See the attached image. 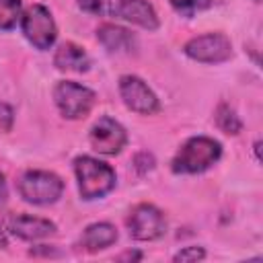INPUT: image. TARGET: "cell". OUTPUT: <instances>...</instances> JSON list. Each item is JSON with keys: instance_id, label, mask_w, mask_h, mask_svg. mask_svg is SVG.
<instances>
[{"instance_id": "3", "label": "cell", "mask_w": 263, "mask_h": 263, "mask_svg": "<svg viewBox=\"0 0 263 263\" xmlns=\"http://www.w3.org/2000/svg\"><path fill=\"white\" fill-rule=\"evenodd\" d=\"M74 175L78 181V193L86 201L105 197L115 189L117 181L113 166L92 156H78L74 160Z\"/></svg>"}, {"instance_id": "22", "label": "cell", "mask_w": 263, "mask_h": 263, "mask_svg": "<svg viewBox=\"0 0 263 263\" xmlns=\"http://www.w3.org/2000/svg\"><path fill=\"white\" fill-rule=\"evenodd\" d=\"M117 259H119V261H125V259H132V261L136 259V261H138V259H142V253H138V251H136V253H132V251H125V253H123V255H119Z\"/></svg>"}, {"instance_id": "11", "label": "cell", "mask_w": 263, "mask_h": 263, "mask_svg": "<svg viewBox=\"0 0 263 263\" xmlns=\"http://www.w3.org/2000/svg\"><path fill=\"white\" fill-rule=\"evenodd\" d=\"M8 230L23 240H41L47 238L51 234H55V224L45 220V218H37L31 214H18L8 218Z\"/></svg>"}, {"instance_id": "23", "label": "cell", "mask_w": 263, "mask_h": 263, "mask_svg": "<svg viewBox=\"0 0 263 263\" xmlns=\"http://www.w3.org/2000/svg\"><path fill=\"white\" fill-rule=\"evenodd\" d=\"M8 247V238H6V232L0 228V249H6Z\"/></svg>"}, {"instance_id": "7", "label": "cell", "mask_w": 263, "mask_h": 263, "mask_svg": "<svg viewBox=\"0 0 263 263\" xmlns=\"http://www.w3.org/2000/svg\"><path fill=\"white\" fill-rule=\"evenodd\" d=\"M183 51L187 58L201 62V64H222L232 58V43L224 33H203L197 37H191Z\"/></svg>"}, {"instance_id": "4", "label": "cell", "mask_w": 263, "mask_h": 263, "mask_svg": "<svg viewBox=\"0 0 263 263\" xmlns=\"http://www.w3.org/2000/svg\"><path fill=\"white\" fill-rule=\"evenodd\" d=\"M18 193L27 203L49 205L64 193V181L49 171H27L18 181Z\"/></svg>"}, {"instance_id": "16", "label": "cell", "mask_w": 263, "mask_h": 263, "mask_svg": "<svg viewBox=\"0 0 263 263\" xmlns=\"http://www.w3.org/2000/svg\"><path fill=\"white\" fill-rule=\"evenodd\" d=\"M23 16L21 0H0V31H12Z\"/></svg>"}, {"instance_id": "8", "label": "cell", "mask_w": 263, "mask_h": 263, "mask_svg": "<svg viewBox=\"0 0 263 263\" xmlns=\"http://www.w3.org/2000/svg\"><path fill=\"white\" fill-rule=\"evenodd\" d=\"M119 95L123 105L138 115H154L160 111V101L154 90L134 74H125L119 78Z\"/></svg>"}, {"instance_id": "20", "label": "cell", "mask_w": 263, "mask_h": 263, "mask_svg": "<svg viewBox=\"0 0 263 263\" xmlns=\"http://www.w3.org/2000/svg\"><path fill=\"white\" fill-rule=\"evenodd\" d=\"M134 166H136V171H138L140 175H146V173L152 171V166H154V156H152L150 152H140V154H136V158H134Z\"/></svg>"}, {"instance_id": "1", "label": "cell", "mask_w": 263, "mask_h": 263, "mask_svg": "<svg viewBox=\"0 0 263 263\" xmlns=\"http://www.w3.org/2000/svg\"><path fill=\"white\" fill-rule=\"evenodd\" d=\"M78 6L88 14L123 18L148 31L158 29L156 10L148 0H78Z\"/></svg>"}, {"instance_id": "18", "label": "cell", "mask_w": 263, "mask_h": 263, "mask_svg": "<svg viewBox=\"0 0 263 263\" xmlns=\"http://www.w3.org/2000/svg\"><path fill=\"white\" fill-rule=\"evenodd\" d=\"M203 257H205V251L201 247H185L173 257V261H181V263H185V261H201Z\"/></svg>"}, {"instance_id": "17", "label": "cell", "mask_w": 263, "mask_h": 263, "mask_svg": "<svg viewBox=\"0 0 263 263\" xmlns=\"http://www.w3.org/2000/svg\"><path fill=\"white\" fill-rule=\"evenodd\" d=\"M168 4L181 14V16H195L197 12H203L214 6V0H168Z\"/></svg>"}, {"instance_id": "13", "label": "cell", "mask_w": 263, "mask_h": 263, "mask_svg": "<svg viewBox=\"0 0 263 263\" xmlns=\"http://www.w3.org/2000/svg\"><path fill=\"white\" fill-rule=\"evenodd\" d=\"M53 66L58 70H66V72H86L90 68V58L80 45L66 41L55 49Z\"/></svg>"}, {"instance_id": "19", "label": "cell", "mask_w": 263, "mask_h": 263, "mask_svg": "<svg viewBox=\"0 0 263 263\" xmlns=\"http://www.w3.org/2000/svg\"><path fill=\"white\" fill-rule=\"evenodd\" d=\"M14 123V111L10 105L0 101V132H10Z\"/></svg>"}, {"instance_id": "2", "label": "cell", "mask_w": 263, "mask_h": 263, "mask_svg": "<svg viewBox=\"0 0 263 263\" xmlns=\"http://www.w3.org/2000/svg\"><path fill=\"white\" fill-rule=\"evenodd\" d=\"M222 156V146L218 140L208 136L189 138L173 156L171 171L175 175H197L216 164Z\"/></svg>"}, {"instance_id": "14", "label": "cell", "mask_w": 263, "mask_h": 263, "mask_svg": "<svg viewBox=\"0 0 263 263\" xmlns=\"http://www.w3.org/2000/svg\"><path fill=\"white\" fill-rule=\"evenodd\" d=\"M97 39L107 51L121 53V51H132L136 47V37L132 35V31L119 25H111V23H105L97 29Z\"/></svg>"}, {"instance_id": "24", "label": "cell", "mask_w": 263, "mask_h": 263, "mask_svg": "<svg viewBox=\"0 0 263 263\" xmlns=\"http://www.w3.org/2000/svg\"><path fill=\"white\" fill-rule=\"evenodd\" d=\"M255 154H257V160H261V142H255Z\"/></svg>"}, {"instance_id": "15", "label": "cell", "mask_w": 263, "mask_h": 263, "mask_svg": "<svg viewBox=\"0 0 263 263\" xmlns=\"http://www.w3.org/2000/svg\"><path fill=\"white\" fill-rule=\"evenodd\" d=\"M214 117H216V125H218L224 134H228V136H236V134L242 129V121L238 119L236 111H234L230 105H226V103H220V105H218Z\"/></svg>"}, {"instance_id": "5", "label": "cell", "mask_w": 263, "mask_h": 263, "mask_svg": "<svg viewBox=\"0 0 263 263\" xmlns=\"http://www.w3.org/2000/svg\"><path fill=\"white\" fill-rule=\"evenodd\" d=\"M53 103L66 119H84L92 111L97 95L84 84H78L74 80H62L53 88Z\"/></svg>"}, {"instance_id": "6", "label": "cell", "mask_w": 263, "mask_h": 263, "mask_svg": "<svg viewBox=\"0 0 263 263\" xmlns=\"http://www.w3.org/2000/svg\"><path fill=\"white\" fill-rule=\"evenodd\" d=\"M21 31H23L25 39L33 47H37L41 51L49 49L55 43V39H58L55 21H53L49 8L43 6V4H33V6H29L23 12V16H21Z\"/></svg>"}, {"instance_id": "21", "label": "cell", "mask_w": 263, "mask_h": 263, "mask_svg": "<svg viewBox=\"0 0 263 263\" xmlns=\"http://www.w3.org/2000/svg\"><path fill=\"white\" fill-rule=\"evenodd\" d=\"M8 195V187H6V177L4 173H0V201H4Z\"/></svg>"}, {"instance_id": "25", "label": "cell", "mask_w": 263, "mask_h": 263, "mask_svg": "<svg viewBox=\"0 0 263 263\" xmlns=\"http://www.w3.org/2000/svg\"><path fill=\"white\" fill-rule=\"evenodd\" d=\"M253 2H259V0H253Z\"/></svg>"}, {"instance_id": "12", "label": "cell", "mask_w": 263, "mask_h": 263, "mask_svg": "<svg viewBox=\"0 0 263 263\" xmlns=\"http://www.w3.org/2000/svg\"><path fill=\"white\" fill-rule=\"evenodd\" d=\"M115 240H117V228L113 224L95 222V224L84 228L78 245H80V249H84L88 253H97V251H103V249L111 247Z\"/></svg>"}, {"instance_id": "10", "label": "cell", "mask_w": 263, "mask_h": 263, "mask_svg": "<svg viewBox=\"0 0 263 263\" xmlns=\"http://www.w3.org/2000/svg\"><path fill=\"white\" fill-rule=\"evenodd\" d=\"M88 142H90L95 152L105 154V156H115V154H119L125 148L127 132H125V127L119 121H115L109 115H103L90 127Z\"/></svg>"}, {"instance_id": "9", "label": "cell", "mask_w": 263, "mask_h": 263, "mask_svg": "<svg viewBox=\"0 0 263 263\" xmlns=\"http://www.w3.org/2000/svg\"><path fill=\"white\" fill-rule=\"evenodd\" d=\"M127 228L132 238L148 242L156 240L166 232L164 214L152 203H138L127 216Z\"/></svg>"}]
</instances>
